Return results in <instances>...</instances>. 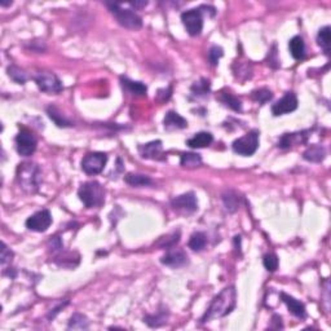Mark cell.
<instances>
[{
    "label": "cell",
    "instance_id": "cell-1",
    "mask_svg": "<svg viewBox=\"0 0 331 331\" xmlns=\"http://www.w3.org/2000/svg\"><path fill=\"white\" fill-rule=\"evenodd\" d=\"M237 303V291L234 286L225 287L219 295L214 298L212 303L210 304L207 312L202 317V322H210L215 318H223L232 313Z\"/></svg>",
    "mask_w": 331,
    "mask_h": 331
},
{
    "label": "cell",
    "instance_id": "cell-2",
    "mask_svg": "<svg viewBox=\"0 0 331 331\" xmlns=\"http://www.w3.org/2000/svg\"><path fill=\"white\" fill-rule=\"evenodd\" d=\"M16 181L23 193L35 194L39 191L41 181L39 166L33 162H23L18 164L16 171Z\"/></svg>",
    "mask_w": 331,
    "mask_h": 331
},
{
    "label": "cell",
    "instance_id": "cell-3",
    "mask_svg": "<svg viewBox=\"0 0 331 331\" xmlns=\"http://www.w3.org/2000/svg\"><path fill=\"white\" fill-rule=\"evenodd\" d=\"M78 197L87 208L100 207L105 201V192L102 185L97 181H87L78 189Z\"/></svg>",
    "mask_w": 331,
    "mask_h": 331
},
{
    "label": "cell",
    "instance_id": "cell-4",
    "mask_svg": "<svg viewBox=\"0 0 331 331\" xmlns=\"http://www.w3.org/2000/svg\"><path fill=\"white\" fill-rule=\"evenodd\" d=\"M110 13L113 14L116 22L130 30H138L143 26V18L132 9L123 8L119 3H106Z\"/></svg>",
    "mask_w": 331,
    "mask_h": 331
},
{
    "label": "cell",
    "instance_id": "cell-5",
    "mask_svg": "<svg viewBox=\"0 0 331 331\" xmlns=\"http://www.w3.org/2000/svg\"><path fill=\"white\" fill-rule=\"evenodd\" d=\"M259 148V132L257 131H250L242 137L237 138L233 141L232 149L237 154L243 155V157H251L256 153Z\"/></svg>",
    "mask_w": 331,
    "mask_h": 331
},
{
    "label": "cell",
    "instance_id": "cell-6",
    "mask_svg": "<svg viewBox=\"0 0 331 331\" xmlns=\"http://www.w3.org/2000/svg\"><path fill=\"white\" fill-rule=\"evenodd\" d=\"M34 80H35L38 88L40 89L41 92H45V93L57 94L64 89V86H62L61 80L58 79L57 75H55L53 73L40 72L39 74L35 75Z\"/></svg>",
    "mask_w": 331,
    "mask_h": 331
},
{
    "label": "cell",
    "instance_id": "cell-7",
    "mask_svg": "<svg viewBox=\"0 0 331 331\" xmlns=\"http://www.w3.org/2000/svg\"><path fill=\"white\" fill-rule=\"evenodd\" d=\"M181 21L189 35L198 36L203 30V16L201 8L189 9L181 14Z\"/></svg>",
    "mask_w": 331,
    "mask_h": 331
},
{
    "label": "cell",
    "instance_id": "cell-8",
    "mask_svg": "<svg viewBox=\"0 0 331 331\" xmlns=\"http://www.w3.org/2000/svg\"><path fill=\"white\" fill-rule=\"evenodd\" d=\"M36 145H38V141H36V137L34 136V133L31 131L21 130L18 132V135L16 136V149L17 153L22 157H30L35 153Z\"/></svg>",
    "mask_w": 331,
    "mask_h": 331
},
{
    "label": "cell",
    "instance_id": "cell-9",
    "mask_svg": "<svg viewBox=\"0 0 331 331\" xmlns=\"http://www.w3.org/2000/svg\"><path fill=\"white\" fill-rule=\"evenodd\" d=\"M108 163V155L105 153H89L82 159V170L87 175H97L105 169Z\"/></svg>",
    "mask_w": 331,
    "mask_h": 331
},
{
    "label": "cell",
    "instance_id": "cell-10",
    "mask_svg": "<svg viewBox=\"0 0 331 331\" xmlns=\"http://www.w3.org/2000/svg\"><path fill=\"white\" fill-rule=\"evenodd\" d=\"M171 207L176 212L189 215V214H193L198 210V201H197L196 194L189 192V193L175 197L171 201Z\"/></svg>",
    "mask_w": 331,
    "mask_h": 331
},
{
    "label": "cell",
    "instance_id": "cell-11",
    "mask_svg": "<svg viewBox=\"0 0 331 331\" xmlns=\"http://www.w3.org/2000/svg\"><path fill=\"white\" fill-rule=\"evenodd\" d=\"M52 224V215L48 210H40L26 220V228L33 232L43 233Z\"/></svg>",
    "mask_w": 331,
    "mask_h": 331
},
{
    "label": "cell",
    "instance_id": "cell-12",
    "mask_svg": "<svg viewBox=\"0 0 331 331\" xmlns=\"http://www.w3.org/2000/svg\"><path fill=\"white\" fill-rule=\"evenodd\" d=\"M298 97L294 92H287L282 99H279L276 104L272 106V114L274 116L285 115V114L293 113L298 109Z\"/></svg>",
    "mask_w": 331,
    "mask_h": 331
},
{
    "label": "cell",
    "instance_id": "cell-13",
    "mask_svg": "<svg viewBox=\"0 0 331 331\" xmlns=\"http://www.w3.org/2000/svg\"><path fill=\"white\" fill-rule=\"evenodd\" d=\"M309 131H300V132H291V133H283L281 138L277 143V147L279 149H290V148L295 147V145H300V144H305L308 140Z\"/></svg>",
    "mask_w": 331,
    "mask_h": 331
},
{
    "label": "cell",
    "instance_id": "cell-14",
    "mask_svg": "<svg viewBox=\"0 0 331 331\" xmlns=\"http://www.w3.org/2000/svg\"><path fill=\"white\" fill-rule=\"evenodd\" d=\"M160 263L170 268H181L189 263L188 255L182 250H171L160 257Z\"/></svg>",
    "mask_w": 331,
    "mask_h": 331
},
{
    "label": "cell",
    "instance_id": "cell-15",
    "mask_svg": "<svg viewBox=\"0 0 331 331\" xmlns=\"http://www.w3.org/2000/svg\"><path fill=\"white\" fill-rule=\"evenodd\" d=\"M138 153L145 159H163V145L160 140L150 141L138 147Z\"/></svg>",
    "mask_w": 331,
    "mask_h": 331
},
{
    "label": "cell",
    "instance_id": "cell-16",
    "mask_svg": "<svg viewBox=\"0 0 331 331\" xmlns=\"http://www.w3.org/2000/svg\"><path fill=\"white\" fill-rule=\"evenodd\" d=\"M281 299L285 304L287 305L289 311L291 312V315L295 316V317L300 318V320H304L306 317V311H305V305H304L301 301L296 300L295 298L293 296L287 295V294L281 293Z\"/></svg>",
    "mask_w": 331,
    "mask_h": 331
},
{
    "label": "cell",
    "instance_id": "cell-17",
    "mask_svg": "<svg viewBox=\"0 0 331 331\" xmlns=\"http://www.w3.org/2000/svg\"><path fill=\"white\" fill-rule=\"evenodd\" d=\"M163 124H164V128L167 131L182 130V128L188 127V121L182 118L179 113L171 110L166 114L164 119H163Z\"/></svg>",
    "mask_w": 331,
    "mask_h": 331
},
{
    "label": "cell",
    "instance_id": "cell-18",
    "mask_svg": "<svg viewBox=\"0 0 331 331\" xmlns=\"http://www.w3.org/2000/svg\"><path fill=\"white\" fill-rule=\"evenodd\" d=\"M214 141V136L210 132H198L186 141V145L192 149H203L210 147Z\"/></svg>",
    "mask_w": 331,
    "mask_h": 331
},
{
    "label": "cell",
    "instance_id": "cell-19",
    "mask_svg": "<svg viewBox=\"0 0 331 331\" xmlns=\"http://www.w3.org/2000/svg\"><path fill=\"white\" fill-rule=\"evenodd\" d=\"M122 86L128 93L133 94V96H147L148 87L141 82H133V80L128 79L127 77H121Z\"/></svg>",
    "mask_w": 331,
    "mask_h": 331
},
{
    "label": "cell",
    "instance_id": "cell-20",
    "mask_svg": "<svg viewBox=\"0 0 331 331\" xmlns=\"http://www.w3.org/2000/svg\"><path fill=\"white\" fill-rule=\"evenodd\" d=\"M303 158L308 162L321 163L326 158V149L322 145H311L303 153Z\"/></svg>",
    "mask_w": 331,
    "mask_h": 331
},
{
    "label": "cell",
    "instance_id": "cell-21",
    "mask_svg": "<svg viewBox=\"0 0 331 331\" xmlns=\"http://www.w3.org/2000/svg\"><path fill=\"white\" fill-rule=\"evenodd\" d=\"M124 181L133 188H145V186H152L154 184L149 176L141 174H127L124 176Z\"/></svg>",
    "mask_w": 331,
    "mask_h": 331
},
{
    "label": "cell",
    "instance_id": "cell-22",
    "mask_svg": "<svg viewBox=\"0 0 331 331\" xmlns=\"http://www.w3.org/2000/svg\"><path fill=\"white\" fill-rule=\"evenodd\" d=\"M289 48H290V53L293 56L295 60L300 61L305 57V43H304L303 38L299 35L294 36L291 38L289 43Z\"/></svg>",
    "mask_w": 331,
    "mask_h": 331
},
{
    "label": "cell",
    "instance_id": "cell-23",
    "mask_svg": "<svg viewBox=\"0 0 331 331\" xmlns=\"http://www.w3.org/2000/svg\"><path fill=\"white\" fill-rule=\"evenodd\" d=\"M169 311L167 309H160L158 311L155 315H148L144 317V322L147 323L150 327H159V326H163L164 323H167V320H169Z\"/></svg>",
    "mask_w": 331,
    "mask_h": 331
},
{
    "label": "cell",
    "instance_id": "cell-24",
    "mask_svg": "<svg viewBox=\"0 0 331 331\" xmlns=\"http://www.w3.org/2000/svg\"><path fill=\"white\" fill-rule=\"evenodd\" d=\"M180 164L184 169H197L202 164V157L197 153H182L180 157Z\"/></svg>",
    "mask_w": 331,
    "mask_h": 331
},
{
    "label": "cell",
    "instance_id": "cell-25",
    "mask_svg": "<svg viewBox=\"0 0 331 331\" xmlns=\"http://www.w3.org/2000/svg\"><path fill=\"white\" fill-rule=\"evenodd\" d=\"M219 100L223 102L224 105L232 109V110L234 111L242 110V101H241V99H238L237 96H234V94L230 93V92H220Z\"/></svg>",
    "mask_w": 331,
    "mask_h": 331
},
{
    "label": "cell",
    "instance_id": "cell-26",
    "mask_svg": "<svg viewBox=\"0 0 331 331\" xmlns=\"http://www.w3.org/2000/svg\"><path fill=\"white\" fill-rule=\"evenodd\" d=\"M317 44L320 45L323 50V52L326 55L330 53L331 47V29L330 26H323L322 29H320L317 34Z\"/></svg>",
    "mask_w": 331,
    "mask_h": 331
},
{
    "label": "cell",
    "instance_id": "cell-27",
    "mask_svg": "<svg viewBox=\"0 0 331 331\" xmlns=\"http://www.w3.org/2000/svg\"><path fill=\"white\" fill-rule=\"evenodd\" d=\"M240 201L241 197L235 193L234 191H226L225 193L223 194V202L225 204V208L229 212H235L240 207Z\"/></svg>",
    "mask_w": 331,
    "mask_h": 331
},
{
    "label": "cell",
    "instance_id": "cell-28",
    "mask_svg": "<svg viewBox=\"0 0 331 331\" xmlns=\"http://www.w3.org/2000/svg\"><path fill=\"white\" fill-rule=\"evenodd\" d=\"M88 327V318L84 315H80V313H74V315L72 316V318L69 320V325H67L69 330H87Z\"/></svg>",
    "mask_w": 331,
    "mask_h": 331
},
{
    "label": "cell",
    "instance_id": "cell-29",
    "mask_svg": "<svg viewBox=\"0 0 331 331\" xmlns=\"http://www.w3.org/2000/svg\"><path fill=\"white\" fill-rule=\"evenodd\" d=\"M206 245H207V235L202 232L193 233L188 243L189 248H192L193 251H197V252L204 250Z\"/></svg>",
    "mask_w": 331,
    "mask_h": 331
},
{
    "label": "cell",
    "instance_id": "cell-30",
    "mask_svg": "<svg viewBox=\"0 0 331 331\" xmlns=\"http://www.w3.org/2000/svg\"><path fill=\"white\" fill-rule=\"evenodd\" d=\"M47 114L48 116L55 122L56 126H58V127H72L73 126L72 122H70L67 118H65V116L58 111V109L55 108V106H50V108L47 109Z\"/></svg>",
    "mask_w": 331,
    "mask_h": 331
},
{
    "label": "cell",
    "instance_id": "cell-31",
    "mask_svg": "<svg viewBox=\"0 0 331 331\" xmlns=\"http://www.w3.org/2000/svg\"><path fill=\"white\" fill-rule=\"evenodd\" d=\"M210 89H211V83L210 80L206 79V78H202V79H199L198 82H196L192 86L191 91L192 93L194 94V96H206V94L210 93Z\"/></svg>",
    "mask_w": 331,
    "mask_h": 331
},
{
    "label": "cell",
    "instance_id": "cell-32",
    "mask_svg": "<svg viewBox=\"0 0 331 331\" xmlns=\"http://www.w3.org/2000/svg\"><path fill=\"white\" fill-rule=\"evenodd\" d=\"M179 241H180V232L177 230V232L171 233V234L160 237L159 241L157 242V246L159 248H163V250H166V248H172L175 245L179 243Z\"/></svg>",
    "mask_w": 331,
    "mask_h": 331
},
{
    "label": "cell",
    "instance_id": "cell-33",
    "mask_svg": "<svg viewBox=\"0 0 331 331\" xmlns=\"http://www.w3.org/2000/svg\"><path fill=\"white\" fill-rule=\"evenodd\" d=\"M7 73H8L9 78H11L13 82H16L17 84H25V82L28 80V75L23 72L22 69H19L18 66H14V65H11L7 69Z\"/></svg>",
    "mask_w": 331,
    "mask_h": 331
},
{
    "label": "cell",
    "instance_id": "cell-34",
    "mask_svg": "<svg viewBox=\"0 0 331 331\" xmlns=\"http://www.w3.org/2000/svg\"><path fill=\"white\" fill-rule=\"evenodd\" d=\"M251 97L252 100H255L256 102H259V104H265V102L271 101L272 99H273V93H272L271 89L268 88H259V89H255V91H252L251 93Z\"/></svg>",
    "mask_w": 331,
    "mask_h": 331
},
{
    "label": "cell",
    "instance_id": "cell-35",
    "mask_svg": "<svg viewBox=\"0 0 331 331\" xmlns=\"http://www.w3.org/2000/svg\"><path fill=\"white\" fill-rule=\"evenodd\" d=\"M263 264H264L265 269L269 272H276L277 269H278V257H277V255L274 254H267L264 255V257H263Z\"/></svg>",
    "mask_w": 331,
    "mask_h": 331
},
{
    "label": "cell",
    "instance_id": "cell-36",
    "mask_svg": "<svg viewBox=\"0 0 331 331\" xmlns=\"http://www.w3.org/2000/svg\"><path fill=\"white\" fill-rule=\"evenodd\" d=\"M223 55H224V51L220 45H212V47L210 48V51H208V55H207V57H208V62H210L212 66H216V65L219 64V60L223 57Z\"/></svg>",
    "mask_w": 331,
    "mask_h": 331
},
{
    "label": "cell",
    "instance_id": "cell-37",
    "mask_svg": "<svg viewBox=\"0 0 331 331\" xmlns=\"http://www.w3.org/2000/svg\"><path fill=\"white\" fill-rule=\"evenodd\" d=\"M268 65H269L271 67H273V69L279 67V60H278V56H277L276 45H273L272 50L269 51V53H268Z\"/></svg>",
    "mask_w": 331,
    "mask_h": 331
},
{
    "label": "cell",
    "instance_id": "cell-38",
    "mask_svg": "<svg viewBox=\"0 0 331 331\" xmlns=\"http://www.w3.org/2000/svg\"><path fill=\"white\" fill-rule=\"evenodd\" d=\"M13 257V252L8 248V246L6 243H3V248H2V265H6L7 263H9Z\"/></svg>",
    "mask_w": 331,
    "mask_h": 331
},
{
    "label": "cell",
    "instance_id": "cell-39",
    "mask_svg": "<svg viewBox=\"0 0 331 331\" xmlns=\"http://www.w3.org/2000/svg\"><path fill=\"white\" fill-rule=\"evenodd\" d=\"M171 92H172L171 88L159 89V91H158V94H157V100L159 102L167 101V100H169L170 97H171Z\"/></svg>",
    "mask_w": 331,
    "mask_h": 331
},
{
    "label": "cell",
    "instance_id": "cell-40",
    "mask_svg": "<svg viewBox=\"0 0 331 331\" xmlns=\"http://www.w3.org/2000/svg\"><path fill=\"white\" fill-rule=\"evenodd\" d=\"M131 7H135L136 8H143V7L148 6V2H136V3H128Z\"/></svg>",
    "mask_w": 331,
    "mask_h": 331
},
{
    "label": "cell",
    "instance_id": "cell-41",
    "mask_svg": "<svg viewBox=\"0 0 331 331\" xmlns=\"http://www.w3.org/2000/svg\"><path fill=\"white\" fill-rule=\"evenodd\" d=\"M0 6H2V7H8V6H12V2H9V3H6V2H0Z\"/></svg>",
    "mask_w": 331,
    "mask_h": 331
}]
</instances>
